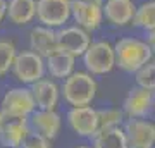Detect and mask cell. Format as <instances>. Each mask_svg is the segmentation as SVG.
<instances>
[{
	"label": "cell",
	"mask_w": 155,
	"mask_h": 148,
	"mask_svg": "<svg viewBox=\"0 0 155 148\" xmlns=\"http://www.w3.org/2000/svg\"><path fill=\"white\" fill-rule=\"evenodd\" d=\"M116 52V67L126 74H134L145 64L152 62L153 50L147 40L138 36H122L114 43Z\"/></svg>",
	"instance_id": "1"
},
{
	"label": "cell",
	"mask_w": 155,
	"mask_h": 148,
	"mask_svg": "<svg viewBox=\"0 0 155 148\" xmlns=\"http://www.w3.org/2000/svg\"><path fill=\"white\" fill-rule=\"evenodd\" d=\"M98 84L95 81L93 74L88 71H74L71 76H67L62 84V95L69 105L72 107H84L91 105L97 97Z\"/></svg>",
	"instance_id": "2"
},
{
	"label": "cell",
	"mask_w": 155,
	"mask_h": 148,
	"mask_svg": "<svg viewBox=\"0 0 155 148\" xmlns=\"http://www.w3.org/2000/svg\"><path fill=\"white\" fill-rule=\"evenodd\" d=\"M84 69L93 76H105L116 67V52L114 43L107 40L91 41L83 54Z\"/></svg>",
	"instance_id": "3"
},
{
	"label": "cell",
	"mask_w": 155,
	"mask_h": 148,
	"mask_svg": "<svg viewBox=\"0 0 155 148\" xmlns=\"http://www.w3.org/2000/svg\"><path fill=\"white\" fill-rule=\"evenodd\" d=\"M36 19L47 28H64L71 19V0H36Z\"/></svg>",
	"instance_id": "4"
},
{
	"label": "cell",
	"mask_w": 155,
	"mask_h": 148,
	"mask_svg": "<svg viewBox=\"0 0 155 148\" xmlns=\"http://www.w3.org/2000/svg\"><path fill=\"white\" fill-rule=\"evenodd\" d=\"M104 4L95 0H71V17L78 26L93 33L104 22Z\"/></svg>",
	"instance_id": "5"
},
{
	"label": "cell",
	"mask_w": 155,
	"mask_h": 148,
	"mask_svg": "<svg viewBox=\"0 0 155 148\" xmlns=\"http://www.w3.org/2000/svg\"><path fill=\"white\" fill-rule=\"evenodd\" d=\"M28 131L29 127L26 115H16L0 110V141L5 146L21 148V143Z\"/></svg>",
	"instance_id": "6"
},
{
	"label": "cell",
	"mask_w": 155,
	"mask_h": 148,
	"mask_svg": "<svg viewBox=\"0 0 155 148\" xmlns=\"http://www.w3.org/2000/svg\"><path fill=\"white\" fill-rule=\"evenodd\" d=\"M155 109V91L145 90L140 86H133L127 91L126 98L122 102V112L127 119L148 117Z\"/></svg>",
	"instance_id": "7"
},
{
	"label": "cell",
	"mask_w": 155,
	"mask_h": 148,
	"mask_svg": "<svg viewBox=\"0 0 155 148\" xmlns=\"http://www.w3.org/2000/svg\"><path fill=\"white\" fill-rule=\"evenodd\" d=\"M129 148H153L155 146V122L147 117L127 119L122 126Z\"/></svg>",
	"instance_id": "8"
},
{
	"label": "cell",
	"mask_w": 155,
	"mask_h": 148,
	"mask_svg": "<svg viewBox=\"0 0 155 148\" xmlns=\"http://www.w3.org/2000/svg\"><path fill=\"white\" fill-rule=\"evenodd\" d=\"M67 122L78 136L93 138L97 134V131L100 129L98 110L93 109L91 105L71 107V110L67 112Z\"/></svg>",
	"instance_id": "9"
},
{
	"label": "cell",
	"mask_w": 155,
	"mask_h": 148,
	"mask_svg": "<svg viewBox=\"0 0 155 148\" xmlns=\"http://www.w3.org/2000/svg\"><path fill=\"white\" fill-rule=\"evenodd\" d=\"M12 71L16 74V77L22 83H33L40 81L43 77L45 72V59L40 57L38 54H35L31 50L28 52H21L16 55L14 64H12Z\"/></svg>",
	"instance_id": "10"
},
{
	"label": "cell",
	"mask_w": 155,
	"mask_h": 148,
	"mask_svg": "<svg viewBox=\"0 0 155 148\" xmlns=\"http://www.w3.org/2000/svg\"><path fill=\"white\" fill-rule=\"evenodd\" d=\"M91 43V33L83 29L81 26H64L57 31V45L59 48L74 55V57H83L86 48Z\"/></svg>",
	"instance_id": "11"
},
{
	"label": "cell",
	"mask_w": 155,
	"mask_h": 148,
	"mask_svg": "<svg viewBox=\"0 0 155 148\" xmlns=\"http://www.w3.org/2000/svg\"><path fill=\"white\" fill-rule=\"evenodd\" d=\"M134 0H105L104 2V19L114 28H126L133 24L136 12Z\"/></svg>",
	"instance_id": "12"
},
{
	"label": "cell",
	"mask_w": 155,
	"mask_h": 148,
	"mask_svg": "<svg viewBox=\"0 0 155 148\" xmlns=\"http://www.w3.org/2000/svg\"><path fill=\"white\" fill-rule=\"evenodd\" d=\"M35 109H36V104H35L33 93L31 90H26V88H12L2 98V110L9 114L28 117L29 114L35 112Z\"/></svg>",
	"instance_id": "13"
},
{
	"label": "cell",
	"mask_w": 155,
	"mask_h": 148,
	"mask_svg": "<svg viewBox=\"0 0 155 148\" xmlns=\"http://www.w3.org/2000/svg\"><path fill=\"white\" fill-rule=\"evenodd\" d=\"M59 48L57 45V31L54 28H47L43 24L33 28L29 33V50L47 59L52 52Z\"/></svg>",
	"instance_id": "14"
},
{
	"label": "cell",
	"mask_w": 155,
	"mask_h": 148,
	"mask_svg": "<svg viewBox=\"0 0 155 148\" xmlns=\"http://www.w3.org/2000/svg\"><path fill=\"white\" fill-rule=\"evenodd\" d=\"M29 124L36 133L43 134L45 138L48 140H54V138L59 134L62 126L61 115L57 114L55 110H35L31 114V119H29Z\"/></svg>",
	"instance_id": "15"
},
{
	"label": "cell",
	"mask_w": 155,
	"mask_h": 148,
	"mask_svg": "<svg viewBox=\"0 0 155 148\" xmlns=\"http://www.w3.org/2000/svg\"><path fill=\"white\" fill-rule=\"evenodd\" d=\"M31 93H33L36 109L41 110H55V105L59 102V86L52 79H40L33 83L31 86Z\"/></svg>",
	"instance_id": "16"
},
{
	"label": "cell",
	"mask_w": 155,
	"mask_h": 148,
	"mask_svg": "<svg viewBox=\"0 0 155 148\" xmlns=\"http://www.w3.org/2000/svg\"><path fill=\"white\" fill-rule=\"evenodd\" d=\"M74 64H76V57L71 54H67L64 50L57 48L55 52L45 59V67L52 77L55 79H66L67 76H71L74 72Z\"/></svg>",
	"instance_id": "17"
},
{
	"label": "cell",
	"mask_w": 155,
	"mask_h": 148,
	"mask_svg": "<svg viewBox=\"0 0 155 148\" xmlns=\"http://www.w3.org/2000/svg\"><path fill=\"white\" fill-rule=\"evenodd\" d=\"M7 17L17 26H24L36 17V0H9Z\"/></svg>",
	"instance_id": "18"
},
{
	"label": "cell",
	"mask_w": 155,
	"mask_h": 148,
	"mask_svg": "<svg viewBox=\"0 0 155 148\" xmlns=\"http://www.w3.org/2000/svg\"><path fill=\"white\" fill-rule=\"evenodd\" d=\"M93 148H129L122 126L98 129L93 136Z\"/></svg>",
	"instance_id": "19"
},
{
	"label": "cell",
	"mask_w": 155,
	"mask_h": 148,
	"mask_svg": "<svg viewBox=\"0 0 155 148\" xmlns=\"http://www.w3.org/2000/svg\"><path fill=\"white\" fill-rule=\"evenodd\" d=\"M133 26L140 28L145 33L155 29V0H145L136 5Z\"/></svg>",
	"instance_id": "20"
},
{
	"label": "cell",
	"mask_w": 155,
	"mask_h": 148,
	"mask_svg": "<svg viewBox=\"0 0 155 148\" xmlns=\"http://www.w3.org/2000/svg\"><path fill=\"white\" fill-rule=\"evenodd\" d=\"M98 119H100V129H104V127H119L124 124L126 115H124L122 109L109 107V109L98 110Z\"/></svg>",
	"instance_id": "21"
},
{
	"label": "cell",
	"mask_w": 155,
	"mask_h": 148,
	"mask_svg": "<svg viewBox=\"0 0 155 148\" xmlns=\"http://www.w3.org/2000/svg\"><path fill=\"white\" fill-rule=\"evenodd\" d=\"M134 81H136V86L155 91V66H153V62L145 64L141 69H138V71L134 72Z\"/></svg>",
	"instance_id": "22"
},
{
	"label": "cell",
	"mask_w": 155,
	"mask_h": 148,
	"mask_svg": "<svg viewBox=\"0 0 155 148\" xmlns=\"http://www.w3.org/2000/svg\"><path fill=\"white\" fill-rule=\"evenodd\" d=\"M16 55V45L12 41H0V76L9 72Z\"/></svg>",
	"instance_id": "23"
},
{
	"label": "cell",
	"mask_w": 155,
	"mask_h": 148,
	"mask_svg": "<svg viewBox=\"0 0 155 148\" xmlns=\"http://www.w3.org/2000/svg\"><path fill=\"white\" fill-rule=\"evenodd\" d=\"M21 148H50V140L36 131H28L21 143Z\"/></svg>",
	"instance_id": "24"
},
{
	"label": "cell",
	"mask_w": 155,
	"mask_h": 148,
	"mask_svg": "<svg viewBox=\"0 0 155 148\" xmlns=\"http://www.w3.org/2000/svg\"><path fill=\"white\" fill-rule=\"evenodd\" d=\"M147 41H148V45H150V48L153 50V55H155V29L153 31H150V33H147Z\"/></svg>",
	"instance_id": "25"
},
{
	"label": "cell",
	"mask_w": 155,
	"mask_h": 148,
	"mask_svg": "<svg viewBox=\"0 0 155 148\" xmlns=\"http://www.w3.org/2000/svg\"><path fill=\"white\" fill-rule=\"evenodd\" d=\"M7 16V2L5 0H0V22H2V19Z\"/></svg>",
	"instance_id": "26"
},
{
	"label": "cell",
	"mask_w": 155,
	"mask_h": 148,
	"mask_svg": "<svg viewBox=\"0 0 155 148\" xmlns=\"http://www.w3.org/2000/svg\"><path fill=\"white\" fill-rule=\"evenodd\" d=\"M152 62H153V66H155V55H153V59H152Z\"/></svg>",
	"instance_id": "27"
},
{
	"label": "cell",
	"mask_w": 155,
	"mask_h": 148,
	"mask_svg": "<svg viewBox=\"0 0 155 148\" xmlns=\"http://www.w3.org/2000/svg\"><path fill=\"white\" fill-rule=\"evenodd\" d=\"M78 148H88V146H78Z\"/></svg>",
	"instance_id": "28"
}]
</instances>
